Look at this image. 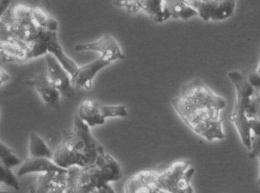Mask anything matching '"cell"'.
Here are the masks:
<instances>
[{
	"label": "cell",
	"mask_w": 260,
	"mask_h": 193,
	"mask_svg": "<svg viewBox=\"0 0 260 193\" xmlns=\"http://www.w3.org/2000/svg\"><path fill=\"white\" fill-rule=\"evenodd\" d=\"M172 105L182 122L199 136L208 141L224 139L220 114L226 100L200 79L185 84Z\"/></svg>",
	"instance_id": "obj_1"
},
{
	"label": "cell",
	"mask_w": 260,
	"mask_h": 193,
	"mask_svg": "<svg viewBox=\"0 0 260 193\" xmlns=\"http://www.w3.org/2000/svg\"><path fill=\"white\" fill-rule=\"evenodd\" d=\"M54 151L53 161L66 170L93 165L105 153L103 146L91 133V128L77 113L72 129L63 132L61 142Z\"/></svg>",
	"instance_id": "obj_2"
},
{
	"label": "cell",
	"mask_w": 260,
	"mask_h": 193,
	"mask_svg": "<svg viewBox=\"0 0 260 193\" xmlns=\"http://www.w3.org/2000/svg\"><path fill=\"white\" fill-rule=\"evenodd\" d=\"M122 177L119 163L108 153H103L93 165L68 169V189L71 193H92Z\"/></svg>",
	"instance_id": "obj_3"
},
{
	"label": "cell",
	"mask_w": 260,
	"mask_h": 193,
	"mask_svg": "<svg viewBox=\"0 0 260 193\" xmlns=\"http://www.w3.org/2000/svg\"><path fill=\"white\" fill-rule=\"evenodd\" d=\"M228 78L234 84L236 90V102L230 115L231 123L235 126L240 140L248 150L251 149V131L246 109L249 100L257 91L249 83L246 75L238 71L228 73Z\"/></svg>",
	"instance_id": "obj_4"
},
{
	"label": "cell",
	"mask_w": 260,
	"mask_h": 193,
	"mask_svg": "<svg viewBox=\"0 0 260 193\" xmlns=\"http://www.w3.org/2000/svg\"><path fill=\"white\" fill-rule=\"evenodd\" d=\"M47 53H51L63 65L71 75L74 84L80 67L65 53L59 41L57 31L42 30L39 37L31 43L28 59L45 56Z\"/></svg>",
	"instance_id": "obj_5"
},
{
	"label": "cell",
	"mask_w": 260,
	"mask_h": 193,
	"mask_svg": "<svg viewBox=\"0 0 260 193\" xmlns=\"http://www.w3.org/2000/svg\"><path fill=\"white\" fill-rule=\"evenodd\" d=\"M194 173V169L188 161H175L159 173L156 186L166 193H194L191 185Z\"/></svg>",
	"instance_id": "obj_6"
},
{
	"label": "cell",
	"mask_w": 260,
	"mask_h": 193,
	"mask_svg": "<svg viewBox=\"0 0 260 193\" xmlns=\"http://www.w3.org/2000/svg\"><path fill=\"white\" fill-rule=\"evenodd\" d=\"M115 5L130 12H144L155 22L162 23L171 18L166 0H123Z\"/></svg>",
	"instance_id": "obj_7"
},
{
	"label": "cell",
	"mask_w": 260,
	"mask_h": 193,
	"mask_svg": "<svg viewBox=\"0 0 260 193\" xmlns=\"http://www.w3.org/2000/svg\"><path fill=\"white\" fill-rule=\"evenodd\" d=\"M45 58L48 79L58 89L62 97L71 98L74 95V85L69 73L51 53H47Z\"/></svg>",
	"instance_id": "obj_8"
},
{
	"label": "cell",
	"mask_w": 260,
	"mask_h": 193,
	"mask_svg": "<svg viewBox=\"0 0 260 193\" xmlns=\"http://www.w3.org/2000/svg\"><path fill=\"white\" fill-rule=\"evenodd\" d=\"M75 50L77 52H96L100 53V56L109 59L112 62L125 59V55L123 53L118 41L109 33L103 35L93 42L78 44L76 46Z\"/></svg>",
	"instance_id": "obj_9"
},
{
	"label": "cell",
	"mask_w": 260,
	"mask_h": 193,
	"mask_svg": "<svg viewBox=\"0 0 260 193\" xmlns=\"http://www.w3.org/2000/svg\"><path fill=\"white\" fill-rule=\"evenodd\" d=\"M25 84L37 91L42 101L48 108L53 109L60 108L61 94L49 80L46 71L35 74L27 80Z\"/></svg>",
	"instance_id": "obj_10"
},
{
	"label": "cell",
	"mask_w": 260,
	"mask_h": 193,
	"mask_svg": "<svg viewBox=\"0 0 260 193\" xmlns=\"http://www.w3.org/2000/svg\"><path fill=\"white\" fill-rule=\"evenodd\" d=\"M159 172L144 170L134 174L124 183V193H161L156 186Z\"/></svg>",
	"instance_id": "obj_11"
},
{
	"label": "cell",
	"mask_w": 260,
	"mask_h": 193,
	"mask_svg": "<svg viewBox=\"0 0 260 193\" xmlns=\"http://www.w3.org/2000/svg\"><path fill=\"white\" fill-rule=\"evenodd\" d=\"M237 0L202 2L198 8L199 18L205 21H223L232 16Z\"/></svg>",
	"instance_id": "obj_12"
},
{
	"label": "cell",
	"mask_w": 260,
	"mask_h": 193,
	"mask_svg": "<svg viewBox=\"0 0 260 193\" xmlns=\"http://www.w3.org/2000/svg\"><path fill=\"white\" fill-rule=\"evenodd\" d=\"M112 63L113 62L100 56L95 60L80 66L74 82V86L89 91L92 88L94 79L97 74Z\"/></svg>",
	"instance_id": "obj_13"
},
{
	"label": "cell",
	"mask_w": 260,
	"mask_h": 193,
	"mask_svg": "<svg viewBox=\"0 0 260 193\" xmlns=\"http://www.w3.org/2000/svg\"><path fill=\"white\" fill-rule=\"evenodd\" d=\"M31 44L11 37L1 39V56L7 62H22L28 61Z\"/></svg>",
	"instance_id": "obj_14"
},
{
	"label": "cell",
	"mask_w": 260,
	"mask_h": 193,
	"mask_svg": "<svg viewBox=\"0 0 260 193\" xmlns=\"http://www.w3.org/2000/svg\"><path fill=\"white\" fill-rule=\"evenodd\" d=\"M68 170L62 168L55 164L52 159L45 158H29L23 161L22 165L19 167L16 175L18 177L26 176L31 173H48V172H58V173H67Z\"/></svg>",
	"instance_id": "obj_15"
},
{
	"label": "cell",
	"mask_w": 260,
	"mask_h": 193,
	"mask_svg": "<svg viewBox=\"0 0 260 193\" xmlns=\"http://www.w3.org/2000/svg\"><path fill=\"white\" fill-rule=\"evenodd\" d=\"M76 113L91 129L106 123V119L103 115L102 104L91 99L83 100L79 105Z\"/></svg>",
	"instance_id": "obj_16"
},
{
	"label": "cell",
	"mask_w": 260,
	"mask_h": 193,
	"mask_svg": "<svg viewBox=\"0 0 260 193\" xmlns=\"http://www.w3.org/2000/svg\"><path fill=\"white\" fill-rule=\"evenodd\" d=\"M68 172H48L41 173L36 181L30 185L29 193H48L53 187L67 179Z\"/></svg>",
	"instance_id": "obj_17"
},
{
	"label": "cell",
	"mask_w": 260,
	"mask_h": 193,
	"mask_svg": "<svg viewBox=\"0 0 260 193\" xmlns=\"http://www.w3.org/2000/svg\"><path fill=\"white\" fill-rule=\"evenodd\" d=\"M54 150L37 132H31L28 140V153L31 158H45L53 160Z\"/></svg>",
	"instance_id": "obj_18"
},
{
	"label": "cell",
	"mask_w": 260,
	"mask_h": 193,
	"mask_svg": "<svg viewBox=\"0 0 260 193\" xmlns=\"http://www.w3.org/2000/svg\"><path fill=\"white\" fill-rule=\"evenodd\" d=\"M166 4L172 18L187 20L199 16L198 11L187 5L183 0H166Z\"/></svg>",
	"instance_id": "obj_19"
},
{
	"label": "cell",
	"mask_w": 260,
	"mask_h": 193,
	"mask_svg": "<svg viewBox=\"0 0 260 193\" xmlns=\"http://www.w3.org/2000/svg\"><path fill=\"white\" fill-rule=\"evenodd\" d=\"M33 18L36 24L42 30L57 31L58 23L55 18L51 16L49 13L42 8L35 6L33 9Z\"/></svg>",
	"instance_id": "obj_20"
},
{
	"label": "cell",
	"mask_w": 260,
	"mask_h": 193,
	"mask_svg": "<svg viewBox=\"0 0 260 193\" xmlns=\"http://www.w3.org/2000/svg\"><path fill=\"white\" fill-rule=\"evenodd\" d=\"M23 161L14 153L10 147L3 141L0 143V165L7 168L13 169L20 167Z\"/></svg>",
	"instance_id": "obj_21"
},
{
	"label": "cell",
	"mask_w": 260,
	"mask_h": 193,
	"mask_svg": "<svg viewBox=\"0 0 260 193\" xmlns=\"http://www.w3.org/2000/svg\"><path fill=\"white\" fill-rule=\"evenodd\" d=\"M251 131V149L249 158L251 159L258 158L260 153V121L257 119L249 120Z\"/></svg>",
	"instance_id": "obj_22"
},
{
	"label": "cell",
	"mask_w": 260,
	"mask_h": 193,
	"mask_svg": "<svg viewBox=\"0 0 260 193\" xmlns=\"http://www.w3.org/2000/svg\"><path fill=\"white\" fill-rule=\"evenodd\" d=\"M103 115L108 119L126 118L128 117L127 106L124 105H102Z\"/></svg>",
	"instance_id": "obj_23"
},
{
	"label": "cell",
	"mask_w": 260,
	"mask_h": 193,
	"mask_svg": "<svg viewBox=\"0 0 260 193\" xmlns=\"http://www.w3.org/2000/svg\"><path fill=\"white\" fill-rule=\"evenodd\" d=\"M1 176H0V181L3 185L13 188L15 190L20 189V183H19V179L17 175H15L12 171V169L7 168V167L1 166Z\"/></svg>",
	"instance_id": "obj_24"
},
{
	"label": "cell",
	"mask_w": 260,
	"mask_h": 193,
	"mask_svg": "<svg viewBox=\"0 0 260 193\" xmlns=\"http://www.w3.org/2000/svg\"><path fill=\"white\" fill-rule=\"evenodd\" d=\"M246 77L249 83L255 88V91H260V74L256 71L255 72L249 73Z\"/></svg>",
	"instance_id": "obj_25"
},
{
	"label": "cell",
	"mask_w": 260,
	"mask_h": 193,
	"mask_svg": "<svg viewBox=\"0 0 260 193\" xmlns=\"http://www.w3.org/2000/svg\"><path fill=\"white\" fill-rule=\"evenodd\" d=\"M48 193H71L68 189V178L65 180L62 181L55 186L53 187Z\"/></svg>",
	"instance_id": "obj_26"
},
{
	"label": "cell",
	"mask_w": 260,
	"mask_h": 193,
	"mask_svg": "<svg viewBox=\"0 0 260 193\" xmlns=\"http://www.w3.org/2000/svg\"><path fill=\"white\" fill-rule=\"evenodd\" d=\"M10 79H11L10 74H9L7 71H6L4 68H1V70H0V81H1V85H4V84L7 83Z\"/></svg>",
	"instance_id": "obj_27"
},
{
	"label": "cell",
	"mask_w": 260,
	"mask_h": 193,
	"mask_svg": "<svg viewBox=\"0 0 260 193\" xmlns=\"http://www.w3.org/2000/svg\"><path fill=\"white\" fill-rule=\"evenodd\" d=\"M92 193H115V191L113 188H112L111 184H109V185H106V186L103 187V188L95 190V191Z\"/></svg>",
	"instance_id": "obj_28"
},
{
	"label": "cell",
	"mask_w": 260,
	"mask_h": 193,
	"mask_svg": "<svg viewBox=\"0 0 260 193\" xmlns=\"http://www.w3.org/2000/svg\"><path fill=\"white\" fill-rule=\"evenodd\" d=\"M257 97H258V103H259V107H258V115H257L256 119L260 121V91H258V93H257Z\"/></svg>",
	"instance_id": "obj_29"
},
{
	"label": "cell",
	"mask_w": 260,
	"mask_h": 193,
	"mask_svg": "<svg viewBox=\"0 0 260 193\" xmlns=\"http://www.w3.org/2000/svg\"><path fill=\"white\" fill-rule=\"evenodd\" d=\"M258 162H259V169H258V179H257V182H258V186H260V153L258 156Z\"/></svg>",
	"instance_id": "obj_30"
},
{
	"label": "cell",
	"mask_w": 260,
	"mask_h": 193,
	"mask_svg": "<svg viewBox=\"0 0 260 193\" xmlns=\"http://www.w3.org/2000/svg\"><path fill=\"white\" fill-rule=\"evenodd\" d=\"M258 52H259V56H260V47H259V50H258ZM256 71H257V72L258 73V74H260V57H259V62H258V66H257Z\"/></svg>",
	"instance_id": "obj_31"
},
{
	"label": "cell",
	"mask_w": 260,
	"mask_h": 193,
	"mask_svg": "<svg viewBox=\"0 0 260 193\" xmlns=\"http://www.w3.org/2000/svg\"><path fill=\"white\" fill-rule=\"evenodd\" d=\"M202 2H221L226 1V0H201Z\"/></svg>",
	"instance_id": "obj_32"
},
{
	"label": "cell",
	"mask_w": 260,
	"mask_h": 193,
	"mask_svg": "<svg viewBox=\"0 0 260 193\" xmlns=\"http://www.w3.org/2000/svg\"><path fill=\"white\" fill-rule=\"evenodd\" d=\"M123 1V0H115V3H118V2Z\"/></svg>",
	"instance_id": "obj_33"
}]
</instances>
